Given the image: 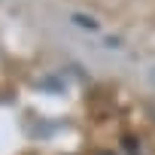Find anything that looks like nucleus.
Instances as JSON below:
<instances>
[{
    "instance_id": "obj_1",
    "label": "nucleus",
    "mask_w": 155,
    "mask_h": 155,
    "mask_svg": "<svg viewBox=\"0 0 155 155\" xmlns=\"http://www.w3.org/2000/svg\"><path fill=\"white\" fill-rule=\"evenodd\" d=\"M70 18H73V25H76V28H82V31H97V21H94L91 15H82V12H73Z\"/></svg>"
}]
</instances>
